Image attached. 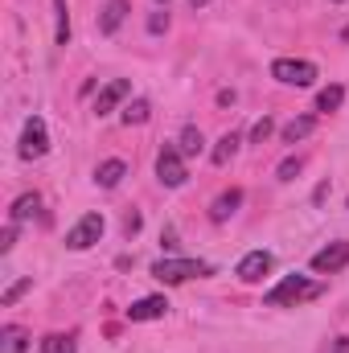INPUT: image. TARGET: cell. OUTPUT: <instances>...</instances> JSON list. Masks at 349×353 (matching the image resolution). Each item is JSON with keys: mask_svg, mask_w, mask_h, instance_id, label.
<instances>
[{"mask_svg": "<svg viewBox=\"0 0 349 353\" xmlns=\"http://www.w3.org/2000/svg\"><path fill=\"white\" fill-rule=\"evenodd\" d=\"M29 350V333L21 325H4L0 329V353H25Z\"/></svg>", "mask_w": 349, "mask_h": 353, "instance_id": "5bb4252c", "label": "cell"}, {"mask_svg": "<svg viewBox=\"0 0 349 353\" xmlns=\"http://www.w3.org/2000/svg\"><path fill=\"white\" fill-rule=\"evenodd\" d=\"M54 12H58V33H54V41H58V46H70V12H66V0H54Z\"/></svg>", "mask_w": 349, "mask_h": 353, "instance_id": "7402d4cb", "label": "cell"}, {"mask_svg": "<svg viewBox=\"0 0 349 353\" xmlns=\"http://www.w3.org/2000/svg\"><path fill=\"white\" fill-rule=\"evenodd\" d=\"M317 296H325V283L304 279V275H288V279H279L263 300H267L271 308H296V304H308V300H317Z\"/></svg>", "mask_w": 349, "mask_h": 353, "instance_id": "6da1fadb", "label": "cell"}, {"mask_svg": "<svg viewBox=\"0 0 349 353\" xmlns=\"http://www.w3.org/2000/svg\"><path fill=\"white\" fill-rule=\"evenodd\" d=\"M21 161H41L46 152H50V132H46V119L41 115H33V119H25V132H21Z\"/></svg>", "mask_w": 349, "mask_h": 353, "instance_id": "277c9868", "label": "cell"}, {"mask_svg": "<svg viewBox=\"0 0 349 353\" xmlns=\"http://www.w3.org/2000/svg\"><path fill=\"white\" fill-rule=\"evenodd\" d=\"M337 4H341V0H337Z\"/></svg>", "mask_w": 349, "mask_h": 353, "instance_id": "1f68e13d", "label": "cell"}, {"mask_svg": "<svg viewBox=\"0 0 349 353\" xmlns=\"http://www.w3.org/2000/svg\"><path fill=\"white\" fill-rule=\"evenodd\" d=\"M128 12H132V4H128V0H107V4L99 8V33H103V37H111V33L128 21Z\"/></svg>", "mask_w": 349, "mask_h": 353, "instance_id": "30bf717a", "label": "cell"}, {"mask_svg": "<svg viewBox=\"0 0 349 353\" xmlns=\"http://www.w3.org/2000/svg\"><path fill=\"white\" fill-rule=\"evenodd\" d=\"M346 263H349V243L346 239H341V243H329L325 251L312 255V271H317V275H333V271H341Z\"/></svg>", "mask_w": 349, "mask_h": 353, "instance_id": "52a82bcc", "label": "cell"}, {"mask_svg": "<svg viewBox=\"0 0 349 353\" xmlns=\"http://www.w3.org/2000/svg\"><path fill=\"white\" fill-rule=\"evenodd\" d=\"M239 144H243V136H239V132H226V136H222V140L214 144L210 161H214L218 169H222V165H230V161H235V152H239Z\"/></svg>", "mask_w": 349, "mask_h": 353, "instance_id": "4fadbf2b", "label": "cell"}, {"mask_svg": "<svg viewBox=\"0 0 349 353\" xmlns=\"http://www.w3.org/2000/svg\"><path fill=\"white\" fill-rule=\"evenodd\" d=\"M169 29V12H152L148 17V33H165Z\"/></svg>", "mask_w": 349, "mask_h": 353, "instance_id": "4316f807", "label": "cell"}, {"mask_svg": "<svg viewBox=\"0 0 349 353\" xmlns=\"http://www.w3.org/2000/svg\"><path fill=\"white\" fill-rule=\"evenodd\" d=\"M37 205H41V197H37V193H21V197L12 201V214H8V222H29V218L37 214Z\"/></svg>", "mask_w": 349, "mask_h": 353, "instance_id": "ac0fdd59", "label": "cell"}, {"mask_svg": "<svg viewBox=\"0 0 349 353\" xmlns=\"http://www.w3.org/2000/svg\"><path fill=\"white\" fill-rule=\"evenodd\" d=\"M312 128H317V119H312V115H300V119L283 123V144H300L304 136H312Z\"/></svg>", "mask_w": 349, "mask_h": 353, "instance_id": "e0dca14e", "label": "cell"}, {"mask_svg": "<svg viewBox=\"0 0 349 353\" xmlns=\"http://www.w3.org/2000/svg\"><path fill=\"white\" fill-rule=\"evenodd\" d=\"M123 176H128V165H123V161H103V165L94 169V181H99L103 189H115Z\"/></svg>", "mask_w": 349, "mask_h": 353, "instance_id": "2e32d148", "label": "cell"}, {"mask_svg": "<svg viewBox=\"0 0 349 353\" xmlns=\"http://www.w3.org/2000/svg\"><path fill=\"white\" fill-rule=\"evenodd\" d=\"M152 275L161 283H185V279L214 275V263H206V259H161V263H152Z\"/></svg>", "mask_w": 349, "mask_h": 353, "instance_id": "7a4b0ae2", "label": "cell"}, {"mask_svg": "<svg viewBox=\"0 0 349 353\" xmlns=\"http://www.w3.org/2000/svg\"><path fill=\"white\" fill-rule=\"evenodd\" d=\"M157 176H161V185H169V189H181V185L189 181L185 157H181V148H177V144H165V148L157 152Z\"/></svg>", "mask_w": 349, "mask_h": 353, "instance_id": "5b68a950", "label": "cell"}, {"mask_svg": "<svg viewBox=\"0 0 349 353\" xmlns=\"http://www.w3.org/2000/svg\"><path fill=\"white\" fill-rule=\"evenodd\" d=\"M29 288H33V279H17V283H12V288H8V292L0 296V304H4V308H8V304H17V300H21V296L29 292Z\"/></svg>", "mask_w": 349, "mask_h": 353, "instance_id": "cb8c5ba5", "label": "cell"}, {"mask_svg": "<svg viewBox=\"0 0 349 353\" xmlns=\"http://www.w3.org/2000/svg\"><path fill=\"white\" fill-rule=\"evenodd\" d=\"M271 267H275V255L271 251H251V255H243V263H239V279L243 283H259L263 275H271Z\"/></svg>", "mask_w": 349, "mask_h": 353, "instance_id": "ba28073f", "label": "cell"}, {"mask_svg": "<svg viewBox=\"0 0 349 353\" xmlns=\"http://www.w3.org/2000/svg\"><path fill=\"white\" fill-rule=\"evenodd\" d=\"M136 230H140V214H128V218H123V234H128V239H132V234H136Z\"/></svg>", "mask_w": 349, "mask_h": 353, "instance_id": "83f0119b", "label": "cell"}, {"mask_svg": "<svg viewBox=\"0 0 349 353\" xmlns=\"http://www.w3.org/2000/svg\"><path fill=\"white\" fill-rule=\"evenodd\" d=\"M337 353H349V337H341V341H337Z\"/></svg>", "mask_w": 349, "mask_h": 353, "instance_id": "f1b7e54d", "label": "cell"}, {"mask_svg": "<svg viewBox=\"0 0 349 353\" xmlns=\"http://www.w3.org/2000/svg\"><path fill=\"white\" fill-rule=\"evenodd\" d=\"M271 79L283 87H312L317 83V66L304 58H275L271 62Z\"/></svg>", "mask_w": 349, "mask_h": 353, "instance_id": "3957f363", "label": "cell"}, {"mask_svg": "<svg viewBox=\"0 0 349 353\" xmlns=\"http://www.w3.org/2000/svg\"><path fill=\"white\" fill-rule=\"evenodd\" d=\"M103 239V214H83L70 230H66V247L70 251H87Z\"/></svg>", "mask_w": 349, "mask_h": 353, "instance_id": "8992f818", "label": "cell"}, {"mask_svg": "<svg viewBox=\"0 0 349 353\" xmlns=\"http://www.w3.org/2000/svg\"><path fill=\"white\" fill-rule=\"evenodd\" d=\"M41 353H79V341L74 333H50L41 337Z\"/></svg>", "mask_w": 349, "mask_h": 353, "instance_id": "d6986e66", "label": "cell"}, {"mask_svg": "<svg viewBox=\"0 0 349 353\" xmlns=\"http://www.w3.org/2000/svg\"><path fill=\"white\" fill-rule=\"evenodd\" d=\"M300 169H304V157H283V161H279V169H275V176H279V181H296Z\"/></svg>", "mask_w": 349, "mask_h": 353, "instance_id": "603a6c76", "label": "cell"}, {"mask_svg": "<svg viewBox=\"0 0 349 353\" xmlns=\"http://www.w3.org/2000/svg\"><path fill=\"white\" fill-rule=\"evenodd\" d=\"M271 132H275V119H267V115H263L259 123H255V128H251V140H255V144H263V140H267V136H271Z\"/></svg>", "mask_w": 349, "mask_h": 353, "instance_id": "484cf974", "label": "cell"}, {"mask_svg": "<svg viewBox=\"0 0 349 353\" xmlns=\"http://www.w3.org/2000/svg\"><path fill=\"white\" fill-rule=\"evenodd\" d=\"M189 4H193V8H206V4H210V0H189Z\"/></svg>", "mask_w": 349, "mask_h": 353, "instance_id": "f546056e", "label": "cell"}, {"mask_svg": "<svg viewBox=\"0 0 349 353\" xmlns=\"http://www.w3.org/2000/svg\"><path fill=\"white\" fill-rule=\"evenodd\" d=\"M239 205H243V189H226V193H218L214 205H210V222H226V218H235Z\"/></svg>", "mask_w": 349, "mask_h": 353, "instance_id": "7c38bea8", "label": "cell"}, {"mask_svg": "<svg viewBox=\"0 0 349 353\" xmlns=\"http://www.w3.org/2000/svg\"><path fill=\"white\" fill-rule=\"evenodd\" d=\"M17 226H21V222H8V226H4V234H0V255H8V251L17 247Z\"/></svg>", "mask_w": 349, "mask_h": 353, "instance_id": "d4e9b609", "label": "cell"}, {"mask_svg": "<svg viewBox=\"0 0 349 353\" xmlns=\"http://www.w3.org/2000/svg\"><path fill=\"white\" fill-rule=\"evenodd\" d=\"M128 94H132V83H128V79H111L107 87L99 90V99H94V115H111Z\"/></svg>", "mask_w": 349, "mask_h": 353, "instance_id": "9c48e42d", "label": "cell"}, {"mask_svg": "<svg viewBox=\"0 0 349 353\" xmlns=\"http://www.w3.org/2000/svg\"><path fill=\"white\" fill-rule=\"evenodd\" d=\"M148 115H152V103L148 99H132L128 107H123V123L132 128V123H148Z\"/></svg>", "mask_w": 349, "mask_h": 353, "instance_id": "44dd1931", "label": "cell"}, {"mask_svg": "<svg viewBox=\"0 0 349 353\" xmlns=\"http://www.w3.org/2000/svg\"><path fill=\"white\" fill-rule=\"evenodd\" d=\"M157 4H169V0H157Z\"/></svg>", "mask_w": 349, "mask_h": 353, "instance_id": "4dcf8cb0", "label": "cell"}, {"mask_svg": "<svg viewBox=\"0 0 349 353\" xmlns=\"http://www.w3.org/2000/svg\"><path fill=\"white\" fill-rule=\"evenodd\" d=\"M177 148H181V157H201L206 152V136H201V128H185L181 136H177Z\"/></svg>", "mask_w": 349, "mask_h": 353, "instance_id": "9a60e30c", "label": "cell"}, {"mask_svg": "<svg viewBox=\"0 0 349 353\" xmlns=\"http://www.w3.org/2000/svg\"><path fill=\"white\" fill-rule=\"evenodd\" d=\"M165 312H169V300L165 296H144V300H136L128 308V321H161Z\"/></svg>", "mask_w": 349, "mask_h": 353, "instance_id": "8fae6325", "label": "cell"}, {"mask_svg": "<svg viewBox=\"0 0 349 353\" xmlns=\"http://www.w3.org/2000/svg\"><path fill=\"white\" fill-rule=\"evenodd\" d=\"M341 103H346V87H337V83L317 94V111H325V115H329V111H337Z\"/></svg>", "mask_w": 349, "mask_h": 353, "instance_id": "ffe728a7", "label": "cell"}]
</instances>
